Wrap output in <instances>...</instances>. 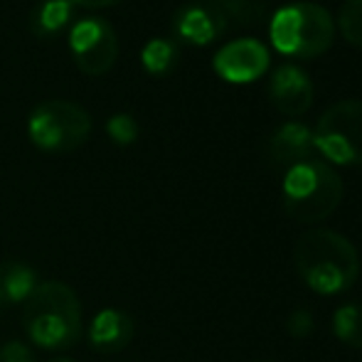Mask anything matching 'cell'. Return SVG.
Instances as JSON below:
<instances>
[{"label": "cell", "mask_w": 362, "mask_h": 362, "mask_svg": "<svg viewBox=\"0 0 362 362\" xmlns=\"http://www.w3.org/2000/svg\"><path fill=\"white\" fill-rule=\"evenodd\" d=\"M0 279H3L5 293H8L10 305L25 303L28 296L40 286L37 274L23 262H5L0 264Z\"/></svg>", "instance_id": "obj_13"}, {"label": "cell", "mask_w": 362, "mask_h": 362, "mask_svg": "<svg viewBox=\"0 0 362 362\" xmlns=\"http://www.w3.org/2000/svg\"><path fill=\"white\" fill-rule=\"evenodd\" d=\"M333 333L343 345L362 350V305L343 303L333 313Z\"/></svg>", "instance_id": "obj_14"}, {"label": "cell", "mask_w": 362, "mask_h": 362, "mask_svg": "<svg viewBox=\"0 0 362 362\" xmlns=\"http://www.w3.org/2000/svg\"><path fill=\"white\" fill-rule=\"evenodd\" d=\"M338 30L353 47L362 49V0H345L338 13Z\"/></svg>", "instance_id": "obj_17"}, {"label": "cell", "mask_w": 362, "mask_h": 362, "mask_svg": "<svg viewBox=\"0 0 362 362\" xmlns=\"http://www.w3.org/2000/svg\"><path fill=\"white\" fill-rule=\"evenodd\" d=\"M313 151V129L300 121H286L269 139V158L274 165H281L286 170L303 160H310Z\"/></svg>", "instance_id": "obj_12"}, {"label": "cell", "mask_w": 362, "mask_h": 362, "mask_svg": "<svg viewBox=\"0 0 362 362\" xmlns=\"http://www.w3.org/2000/svg\"><path fill=\"white\" fill-rule=\"evenodd\" d=\"M227 23L229 20L224 18V13L217 5H185V8L175 13L173 28L185 42L202 47V45L215 42L224 33Z\"/></svg>", "instance_id": "obj_11"}, {"label": "cell", "mask_w": 362, "mask_h": 362, "mask_svg": "<svg viewBox=\"0 0 362 362\" xmlns=\"http://www.w3.org/2000/svg\"><path fill=\"white\" fill-rule=\"evenodd\" d=\"M313 148L335 165H362V101L328 106L313 129Z\"/></svg>", "instance_id": "obj_6"}, {"label": "cell", "mask_w": 362, "mask_h": 362, "mask_svg": "<svg viewBox=\"0 0 362 362\" xmlns=\"http://www.w3.org/2000/svg\"><path fill=\"white\" fill-rule=\"evenodd\" d=\"M69 49L81 72L101 76L111 72V67L119 59V37L106 20L86 18L74 25L69 35Z\"/></svg>", "instance_id": "obj_7"}, {"label": "cell", "mask_w": 362, "mask_h": 362, "mask_svg": "<svg viewBox=\"0 0 362 362\" xmlns=\"http://www.w3.org/2000/svg\"><path fill=\"white\" fill-rule=\"evenodd\" d=\"M269 37L276 52L293 59H313L328 52L335 40V20L318 3H288L272 15Z\"/></svg>", "instance_id": "obj_4"}, {"label": "cell", "mask_w": 362, "mask_h": 362, "mask_svg": "<svg viewBox=\"0 0 362 362\" xmlns=\"http://www.w3.org/2000/svg\"><path fill=\"white\" fill-rule=\"evenodd\" d=\"M69 18H72L69 0H45L35 13V30L40 35H54L69 23Z\"/></svg>", "instance_id": "obj_15"}, {"label": "cell", "mask_w": 362, "mask_h": 362, "mask_svg": "<svg viewBox=\"0 0 362 362\" xmlns=\"http://www.w3.org/2000/svg\"><path fill=\"white\" fill-rule=\"evenodd\" d=\"M212 3H215V5H219V3H222V0H212Z\"/></svg>", "instance_id": "obj_25"}, {"label": "cell", "mask_w": 362, "mask_h": 362, "mask_svg": "<svg viewBox=\"0 0 362 362\" xmlns=\"http://www.w3.org/2000/svg\"><path fill=\"white\" fill-rule=\"evenodd\" d=\"M74 3L81 5V8H109V5H116L121 0H74Z\"/></svg>", "instance_id": "obj_22"}, {"label": "cell", "mask_w": 362, "mask_h": 362, "mask_svg": "<svg viewBox=\"0 0 362 362\" xmlns=\"http://www.w3.org/2000/svg\"><path fill=\"white\" fill-rule=\"evenodd\" d=\"M313 79L298 64H284L269 79V99L276 111L300 116L313 106Z\"/></svg>", "instance_id": "obj_9"}, {"label": "cell", "mask_w": 362, "mask_h": 362, "mask_svg": "<svg viewBox=\"0 0 362 362\" xmlns=\"http://www.w3.org/2000/svg\"><path fill=\"white\" fill-rule=\"evenodd\" d=\"M343 192V177L318 158L288 168L281 182L284 210L298 224H318L328 219L338 210Z\"/></svg>", "instance_id": "obj_3"}, {"label": "cell", "mask_w": 362, "mask_h": 362, "mask_svg": "<svg viewBox=\"0 0 362 362\" xmlns=\"http://www.w3.org/2000/svg\"><path fill=\"white\" fill-rule=\"evenodd\" d=\"M0 362H35V353L23 340H8L0 348Z\"/></svg>", "instance_id": "obj_21"}, {"label": "cell", "mask_w": 362, "mask_h": 362, "mask_svg": "<svg viewBox=\"0 0 362 362\" xmlns=\"http://www.w3.org/2000/svg\"><path fill=\"white\" fill-rule=\"evenodd\" d=\"M30 141L45 153H72L91 136V116L84 106L52 99L35 106L28 119Z\"/></svg>", "instance_id": "obj_5"}, {"label": "cell", "mask_w": 362, "mask_h": 362, "mask_svg": "<svg viewBox=\"0 0 362 362\" xmlns=\"http://www.w3.org/2000/svg\"><path fill=\"white\" fill-rule=\"evenodd\" d=\"M28 340L45 350H67L81 335V303L74 288L62 281H40L23 303Z\"/></svg>", "instance_id": "obj_2"}, {"label": "cell", "mask_w": 362, "mask_h": 362, "mask_svg": "<svg viewBox=\"0 0 362 362\" xmlns=\"http://www.w3.org/2000/svg\"><path fill=\"white\" fill-rule=\"evenodd\" d=\"M175 57H177V49L175 45L170 42V40H151V42L144 47V52H141V62H144L146 72L160 76L165 74L168 69L175 64Z\"/></svg>", "instance_id": "obj_16"}, {"label": "cell", "mask_w": 362, "mask_h": 362, "mask_svg": "<svg viewBox=\"0 0 362 362\" xmlns=\"http://www.w3.org/2000/svg\"><path fill=\"white\" fill-rule=\"evenodd\" d=\"M47 362H74V360H69V358H52V360H47Z\"/></svg>", "instance_id": "obj_24"}, {"label": "cell", "mask_w": 362, "mask_h": 362, "mask_svg": "<svg viewBox=\"0 0 362 362\" xmlns=\"http://www.w3.org/2000/svg\"><path fill=\"white\" fill-rule=\"evenodd\" d=\"M134 333H136V323L126 310L104 308L89 323L86 340H89V348L94 353L114 355L121 353L124 348H129V343L134 340Z\"/></svg>", "instance_id": "obj_10"}, {"label": "cell", "mask_w": 362, "mask_h": 362, "mask_svg": "<svg viewBox=\"0 0 362 362\" xmlns=\"http://www.w3.org/2000/svg\"><path fill=\"white\" fill-rule=\"evenodd\" d=\"M10 300H8V293H5V286H3V279H0V310L8 308Z\"/></svg>", "instance_id": "obj_23"}, {"label": "cell", "mask_w": 362, "mask_h": 362, "mask_svg": "<svg viewBox=\"0 0 362 362\" xmlns=\"http://www.w3.org/2000/svg\"><path fill=\"white\" fill-rule=\"evenodd\" d=\"M272 52L264 42L254 37H239L227 42L212 59V67L219 79L229 84H249V81L262 79L269 72Z\"/></svg>", "instance_id": "obj_8"}, {"label": "cell", "mask_w": 362, "mask_h": 362, "mask_svg": "<svg viewBox=\"0 0 362 362\" xmlns=\"http://www.w3.org/2000/svg\"><path fill=\"white\" fill-rule=\"evenodd\" d=\"M313 313L310 310H293L286 320V330L293 338H305L313 333Z\"/></svg>", "instance_id": "obj_20"}, {"label": "cell", "mask_w": 362, "mask_h": 362, "mask_svg": "<svg viewBox=\"0 0 362 362\" xmlns=\"http://www.w3.org/2000/svg\"><path fill=\"white\" fill-rule=\"evenodd\" d=\"M106 131H109L111 141H116L119 146H129L139 139V121L131 114H116L109 119Z\"/></svg>", "instance_id": "obj_19"}, {"label": "cell", "mask_w": 362, "mask_h": 362, "mask_svg": "<svg viewBox=\"0 0 362 362\" xmlns=\"http://www.w3.org/2000/svg\"><path fill=\"white\" fill-rule=\"evenodd\" d=\"M293 264L298 276L320 296H338L355 286L360 276V257L355 244L335 229H308L293 244Z\"/></svg>", "instance_id": "obj_1"}, {"label": "cell", "mask_w": 362, "mask_h": 362, "mask_svg": "<svg viewBox=\"0 0 362 362\" xmlns=\"http://www.w3.org/2000/svg\"><path fill=\"white\" fill-rule=\"evenodd\" d=\"M224 13V18H232L242 25H257L264 20V5L262 0H222L217 5Z\"/></svg>", "instance_id": "obj_18"}]
</instances>
